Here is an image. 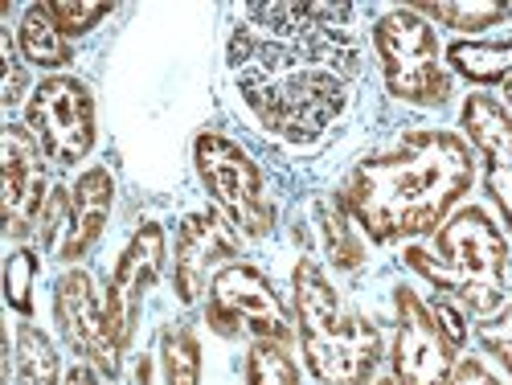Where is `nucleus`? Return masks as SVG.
I'll use <instances>...</instances> for the list:
<instances>
[{"label":"nucleus","mask_w":512,"mask_h":385,"mask_svg":"<svg viewBox=\"0 0 512 385\" xmlns=\"http://www.w3.org/2000/svg\"><path fill=\"white\" fill-rule=\"evenodd\" d=\"M349 17L353 5H246L230 70L267 132L312 144L349 107L361 70Z\"/></svg>","instance_id":"obj_1"},{"label":"nucleus","mask_w":512,"mask_h":385,"mask_svg":"<svg viewBox=\"0 0 512 385\" xmlns=\"http://www.w3.org/2000/svg\"><path fill=\"white\" fill-rule=\"evenodd\" d=\"M476 181L472 144L455 132H410L390 152L365 156L340 185V205L377 242L439 234Z\"/></svg>","instance_id":"obj_2"},{"label":"nucleus","mask_w":512,"mask_h":385,"mask_svg":"<svg viewBox=\"0 0 512 385\" xmlns=\"http://www.w3.org/2000/svg\"><path fill=\"white\" fill-rule=\"evenodd\" d=\"M406 267L463 312L492 316L504 304L508 242L488 209L463 205L439 226L431 246H406Z\"/></svg>","instance_id":"obj_3"},{"label":"nucleus","mask_w":512,"mask_h":385,"mask_svg":"<svg viewBox=\"0 0 512 385\" xmlns=\"http://www.w3.org/2000/svg\"><path fill=\"white\" fill-rule=\"evenodd\" d=\"M295 328L312 377L320 385H369L381 365V332L373 320L345 308L332 279L316 259H300L291 271Z\"/></svg>","instance_id":"obj_4"},{"label":"nucleus","mask_w":512,"mask_h":385,"mask_svg":"<svg viewBox=\"0 0 512 385\" xmlns=\"http://www.w3.org/2000/svg\"><path fill=\"white\" fill-rule=\"evenodd\" d=\"M377 62L386 91L410 107H443L451 99V74L439 58L435 25L414 9H390L373 25Z\"/></svg>","instance_id":"obj_5"},{"label":"nucleus","mask_w":512,"mask_h":385,"mask_svg":"<svg viewBox=\"0 0 512 385\" xmlns=\"http://www.w3.org/2000/svg\"><path fill=\"white\" fill-rule=\"evenodd\" d=\"M193 164L213 205L226 213V222L242 238H267L275 230V201L263 181V168L246 156L242 144L218 132H201L193 140Z\"/></svg>","instance_id":"obj_6"},{"label":"nucleus","mask_w":512,"mask_h":385,"mask_svg":"<svg viewBox=\"0 0 512 385\" xmlns=\"http://www.w3.org/2000/svg\"><path fill=\"white\" fill-rule=\"evenodd\" d=\"M25 127L37 136L46 160H54L58 168H74L91 156L99 136L95 95L87 91V82H78L70 74L41 78L25 107Z\"/></svg>","instance_id":"obj_7"},{"label":"nucleus","mask_w":512,"mask_h":385,"mask_svg":"<svg viewBox=\"0 0 512 385\" xmlns=\"http://www.w3.org/2000/svg\"><path fill=\"white\" fill-rule=\"evenodd\" d=\"M205 324L226 340L254 336V340H279V345H287L295 332L279 291L250 263H230L226 271L213 275L205 295Z\"/></svg>","instance_id":"obj_8"},{"label":"nucleus","mask_w":512,"mask_h":385,"mask_svg":"<svg viewBox=\"0 0 512 385\" xmlns=\"http://www.w3.org/2000/svg\"><path fill=\"white\" fill-rule=\"evenodd\" d=\"M111 205H115V181L103 164L87 168L70 193L54 189L46 201V213H41V246H46L50 259L58 263H78L95 250V242L107 230L111 218Z\"/></svg>","instance_id":"obj_9"},{"label":"nucleus","mask_w":512,"mask_h":385,"mask_svg":"<svg viewBox=\"0 0 512 385\" xmlns=\"http://www.w3.org/2000/svg\"><path fill=\"white\" fill-rule=\"evenodd\" d=\"M54 320L66 340V349L82 357L99 377L115 381L123 369V345L111 328L107 299H99V287L87 271H66L54 283Z\"/></svg>","instance_id":"obj_10"},{"label":"nucleus","mask_w":512,"mask_h":385,"mask_svg":"<svg viewBox=\"0 0 512 385\" xmlns=\"http://www.w3.org/2000/svg\"><path fill=\"white\" fill-rule=\"evenodd\" d=\"M394 385H447L455 373V340L443 332L435 308L414 291H394Z\"/></svg>","instance_id":"obj_11"},{"label":"nucleus","mask_w":512,"mask_h":385,"mask_svg":"<svg viewBox=\"0 0 512 385\" xmlns=\"http://www.w3.org/2000/svg\"><path fill=\"white\" fill-rule=\"evenodd\" d=\"M0 201H5V234L13 242L41 226L50 201V173L46 152L25 123H5V136H0Z\"/></svg>","instance_id":"obj_12"},{"label":"nucleus","mask_w":512,"mask_h":385,"mask_svg":"<svg viewBox=\"0 0 512 385\" xmlns=\"http://www.w3.org/2000/svg\"><path fill=\"white\" fill-rule=\"evenodd\" d=\"M242 242L238 230L226 222L222 209H193L173 242V291L181 304H197L209 295V283L218 271L238 263Z\"/></svg>","instance_id":"obj_13"},{"label":"nucleus","mask_w":512,"mask_h":385,"mask_svg":"<svg viewBox=\"0 0 512 385\" xmlns=\"http://www.w3.org/2000/svg\"><path fill=\"white\" fill-rule=\"evenodd\" d=\"M164 254H168V242H164V230L156 222H144L132 242L123 246L119 263L111 271V283H107V316H111V328L119 336V345L127 349L132 336L140 328V312H144V299L148 291L156 287L160 271H164Z\"/></svg>","instance_id":"obj_14"},{"label":"nucleus","mask_w":512,"mask_h":385,"mask_svg":"<svg viewBox=\"0 0 512 385\" xmlns=\"http://www.w3.org/2000/svg\"><path fill=\"white\" fill-rule=\"evenodd\" d=\"M463 132H467V144L484 156L488 197L512 234V115L492 95L476 91L463 103Z\"/></svg>","instance_id":"obj_15"},{"label":"nucleus","mask_w":512,"mask_h":385,"mask_svg":"<svg viewBox=\"0 0 512 385\" xmlns=\"http://www.w3.org/2000/svg\"><path fill=\"white\" fill-rule=\"evenodd\" d=\"M17 50L29 66H41V70H62L70 66L74 50H70V37L54 25L50 9L46 5H29L21 13V25H17Z\"/></svg>","instance_id":"obj_16"},{"label":"nucleus","mask_w":512,"mask_h":385,"mask_svg":"<svg viewBox=\"0 0 512 385\" xmlns=\"http://www.w3.org/2000/svg\"><path fill=\"white\" fill-rule=\"evenodd\" d=\"M447 62L455 74H463L476 87L512 78V33L504 41H455L447 50Z\"/></svg>","instance_id":"obj_17"},{"label":"nucleus","mask_w":512,"mask_h":385,"mask_svg":"<svg viewBox=\"0 0 512 385\" xmlns=\"http://www.w3.org/2000/svg\"><path fill=\"white\" fill-rule=\"evenodd\" d=\"M13 385H62V365L54 340L37 324H17L13 345Z\"/></svg>","instance_id":"obj_18"},{"label":"nucleus","mask_w":512,"mask_h":385,"mask_svg":"<svg viewBox=\"0 0 512 385\" xmlns=\"http://www.w3.org/2000/svg\"><path fill=\"white\" fill-rule=\"evenodd\" d=\"M316 230H320V242H324V254L328 263H336L340 271H357L365 263V250L357 242V222L349 218V209L340 205V197L332 201H316Z\"/></svg>","instance_id":"obj_19"},{"label":"nucleus","mask_w":512,"mask_h":385,"mask_svg":"<svg viewBox=\"0 0 512 385\" xmlns=\"http://www.w3.org/2000/svg\"><path fill=\"white\" fill-rule=\"evenodd\" d=\"M414 13H422L426 21H439L455 33H484L492 25H500L512 5L508 0H422V5H414Z\"/></svg>","instance_id":"obj_20"},{"label":"nucleus","mask_w":512,"mask_h":385,"mask_svg":"<svg viewBox=\"0 0 512 385\" xmlns=\"http://www.w3.org/2000/svg\"><path fill=\"white\" fill-rule=\"evenodd\" d=\"M160 377L164 385H201V340L189 324L160 328Z\"/></svg>","instance_id":"obj_21"},{"label":"nucleus","mask_w":512,"mask_h":385,"mask_svg":"<svg viewBox=\"0 0 512 385\" xmlns=\"http://www.w3.org/2000/svg\"><path fill=\"white\" fill-rule=\"evenodd\" d=\"M246 385H300V365L279 340H254L246 353Z\"/></svg>","instance_id":"obj_22"},{"label":"nucleus","mask_w":512,"mask_h":385,"mask_svg":"<svg viewBox=\"0 0 512 385\" xmlns=\"http://www.w3.org/2000/svg\"><path fill=\"white\" fill-rule=\"evenodd\" d=\"M37 250L17 246L5 263V299L17 316H33V279H37Z\"/></svg>","instance_id":"obj_23"},{"label":"nucleus","mask_w":512,"mask_h":385,"mask_svg":"<svg viewBox=\"0 0 512 385\" xmlns=\"http://www.w3.org/2000/svg\"><path fill=\"white\" fill-rule=\"evenodd\" d=\"M476 336H480L484 353H488L492 361H500V369L512 377V304H504L500 312L484 316L480 328H476Z\"/></svg>","instance_id":"obj_24"},{"label":"nucleus","mask_w":512,"mask_h":385,"mask_svg":"<svg viewBox=\"0 0 512 385\" xmlns=\"http://www.w3.org/2000/svg\"><path fill=\"white\" fill-rule=\"evenodd\" d=\"M50 17L66 37H82L91 33L103 17H111V5H78V0H50Z\"/></svg>","instance_id":"obj_25"},{"label":"nucleus","mask_w":512,"mask_h":385,"mask_svg":"<svg viewBox=\"0 0 512 385\" xmlns=\"http://www.w3.org/2000/svg\"><path fill=\"white\" fill-rule=\"evenodd\" d=\"M0 46H5V107H17L25 87H29V74H25V58L17 50V37H0Z\"/></svg>","instance_id":"obj_26"},{"label":"nucleus","mask_w":512,"mask_h":385,"mask_svg":"<svg viewBox=\"0 0 512 385\" xmlns=\"http://www.w3.org/2000/svg\"><path fill=\"white\" fill-rule=\"evenodd\" d=\"M431 308H435V316H439V324H443V332L455 340V349H463V340H467V324H463V312H459V304L455 299H431Z\"/></svg>","instance_id":"obj_27"},{"label":"nucleus","mask_w":512,"mask_h":385,"mask_svg":"<svg viewBox=\"0 0 512 385\" xmlns=\"http://www.w3.org/2000/svg\"><path fill=\"white\" fill-rule=\"evenodd\" d=\"M447 385H504L480 357H463L459 365H455V373H451V381Z\"/></svg>","instance_id":"obj_28"},{"label":"nucleus","mask_w":512,"mask_h":385,"mask_svg":"<svg viewBox=\"0 0 512 385\" xmlns=\"http://www.w3.org/2000/svg\"><path fill=\"white\" fill-rule=\"evenodd\" d=\"M127 385H156V361L144 353L140 361H136V369H132V381Z\"/></svg>","instance_id":"obj_29"},{"label":"nucleus","mask_w":512,"mask_h":385,"mask_svg":"<svg viewBox=\"0 0 512 385\" xmlns=\"http://www.w3.org/2000/svg\"><path fill=\"white\" fill-rule=\"evenodd\" d=\"M62 385H103V377L91 369V365H74L70 373H66V381Z\"/></svg>","instance_id":"obj_30"},{"label":"nucleus","mask_w":512,"mask_h":385,"mask_svg":"<svg viewBox=\"0 0 512 385\" xmlns=\"http://www.w3.org/2000/svg\"><path fill=\"white\" fill-rule=\"evenodd\" d=\"M504 95H508V103H512V78H508V82H504Z\"/></svg>","instance_id":"obj_31"},{"label":"nucleus","mask_w":512,"mask_h":385,"mask_svg":"<svg viewBox=\"0 0 512 385\" xmlns=\"http://www.w3.org/2000/svg\"><path fill=\"white\" fill-rule=\"evenodd\" d=\"M373 385H394V377H390V381H373Z\"/></svg>","instance_id":"obj_32"}]
</instances>
